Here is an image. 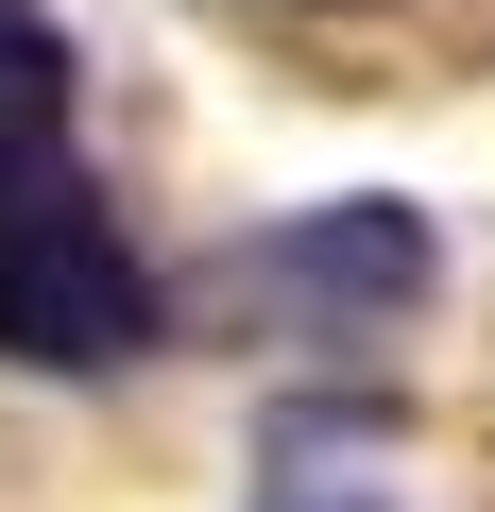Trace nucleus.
I'll return each instance as SVG.
<instances>
[{
  "instance_id": "1",
  "label": "nucleus",
  "mask_w": 495,
  "mask_h": 512,
  "mask_svg": "<svg viewBox=\"0 0 495 512\" xmlns=\"http://www.w3.org/2000/svg\"><path fill=\"white\" fill-rule=\"evenodd\" d=\"M137 342H154V274H137L120 205L86 188V154L69 137H0V359L120 376Z\"/></svg>"
},
{
  "instance_id": "2",
  "label": "nucleus",
  "mask_w": 495,
  "mask_h": 512,
  "mask_svg": "<svg viewBox=\"0 0 495 512\" xmlns=\"http://www.w3.org/2000/svg\"><path fill=\"white\" fill-rule=\"evenodd\" d=\"M257 274H274V291H325V308H359V325H376V308H410V291H427V222H410V205H325L308 239H274V256H257Z\"/></svg>"
},
{
  "instance_id": "3",
  "label": "nucleus",
  "mask_w": 495,
  "mask_h": 512,
  "mask_svg": "<svg viewBox=\"0 0 495 512\" xmlns=\"http://www.w3.org/2000/svg\"><path fill=\"white\" fill-rule=\"evenodd\" d=\"M0 137H69V35L35 0H0Z\"/></svg>"
}]
</instances>
